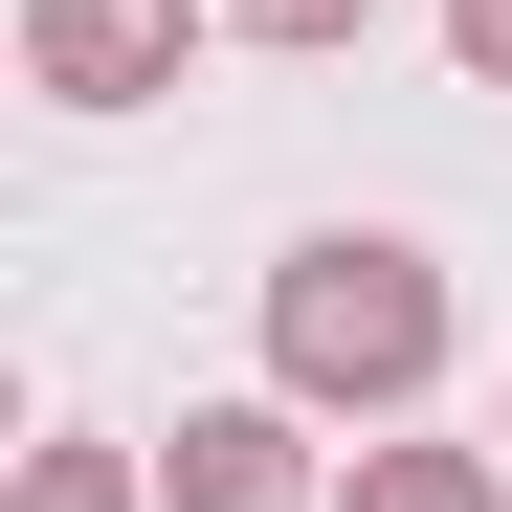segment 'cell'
<instances>
[{
	"label": "cell",
	"instance_id": "8992f818",
	"mask_svg": "<svg viewBox=\"0 0 512 512\" xmlns=\"http://www.w3.org/2000/svg\"><path fill=\"white\" fill-rule=\"evenodd\" d=\"M223 23H245V45H357L379 0H223Z\"/></svg>",
	"mask_w": 512,
	"mask_h": 512
},
{
	"label": "cell",
	"instance_id": "7a4b0ae2",
	"mask_svg": "<svg viewBox=\"0 0 512 512\" xmlns=\"http://www.w3.org/2000/svg\"><path fill=\"white\" fill-rule=\"evenodd\" d=\"M201 23H223V0H23V90L45 112H156L201 67Z\"/></svg>",
	"mask_w": 512,
	"mask_h": 512
},
{
	"label": "cell",
	"instance_id": "5b68a950",
	"mask_svg": "<svg viewBox=\"0 0 512 512\" xmlns=\"http://www.w3.org/2000/svg\"><path fill=\"white\" fill-rule=\"evenodd\" d=\"M23 512H156L134 446H23Z\"/></svg>",
	"mask_w": 512,
	"mask_h": 512
},
{
	"label": "cell",
	"instance_id": "277c9868",
	"mask_svg": "<svg viewBox=\"0 0 512 512\" xmlns=\"http://www.w3.org/2000/svg\"><path fill=\"white\" fill-rule=\"evenodd\" d=\"M334 512H512V446H357Z\"/></svg>",
	"mask_w": 512,
	"mask_h": 512
},
{
	"label": "cell",
	"instance_id": "6da1fadb",
	"mask_svg": "<svg viewBox=\"0 0 512 512\" xmlns=\"http://www.w3.org/2000/svg\"><path fill=\"white\" fill-rule=\"evenodd\" d=\"M268 379H290L312 423H401L423 379H446V268H423L401 223L290 245V268H268Z\"/></svg>",
	"mask_w": 512,
	"mask_h": 512
},
{
	"label": "cell",
	"instance_id": "52a82bcc",
	"mask_svg": "<svg viewBox=\"0 0 512 512\" xmlns=\"http://www.w3.org/2000/svg\"><path fill=\"white\" fill-rule=\"evenodd\" d=\"M446 67H468V90H512V0H446Z\"/></svg>",
	"mask_w": 512,
	"mask_h": 512
},
{
	"label": "cell",
	"instance_id": "3957f363",
	"mask_svg": "<svg viewBox=\"0 0 512 512\" xmlns=\"http://www.w3.org/2000/svg\"><path fill=\"white\" fill-rule=\"evenodd\" d=\"M156 512H334L312 490V401H179V446H156Z\"/></svg>",
	"mask_w": 512,
	"mask_h": 512
},
{
	"label": "cell",
	"instance_id": "ba28073f",
	"mask_svg": "<svg viewBox=\"0 0 512 512\" xmlns=\"http://www.w3.org/2000/svg\"><path fill=\"white\" fill-rule=\"evenodd\" d=\"M490 446H512V423H490Z\"/></svg>",
	"mask_w": 512,
	"mask_h": 512
}]
</instances>
